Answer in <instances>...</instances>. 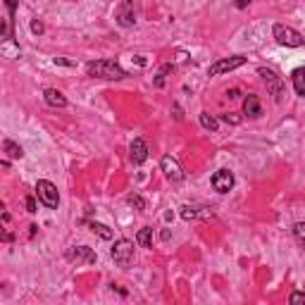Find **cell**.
Wrapping results in <instances>:
<instances>
[{"label":"cell","mask_w":305,"mask_h":305,"mask_svg":"<svg viewBox=\"0 0 305 305\" xmlns=\"http://www.w3.org/2000/svg\"><path fill=\"white\" fill-rule=\"evenodd\" d=\"M291 79H294L296 93H298V96H305V67H298V69H294Z\"/></svg>","instance_id":"cell-14"},{"label":"cell","mask_w":305,"mask_h":305,"mask_svg":"<svg viewBox=\"0 0 305 305\" xmlns=\"http://www.w3.org/2000/svg\"><path fill=\"white\" fill-rule=\"evenodd\" d=\"M234 2H236V7H241V10H243V7H248V5H251V0H234Z\"/></svg>","instance_id":"cell-30"},{"label":"cell","mask_w":305,"mask_h":305,"mask_svg":"<svg viewBox=\"0 0 305 305\" xmlns=\"http://www.w3.org/2000/svg\"><path fill=\"white\" fill-rule=\"evenodd\" d=\"M246 65V57L243 55H234V57H224V60H217L215 65L207 69V74L210 76H217V74H224V72H231V69H236V67Z\"/></svg>","instance_id":"cell-5"},{"label":"cell","mask_w":305,"mask_h":305,"mask_svg":"<svg viewBox=\"0 0 305 305\" xmlns=\"http://www.w3.org/2000/svg\"><path fill=\"white\" fill-rule=\"evenodd\" d=\"M112 260L117 262L120 267H129L131 260H134V243L127 239L115 241V246H112Z\"/></svg>","instance_id":"cell-4"},{"label":"cell","mask_w":305,"mask_h":305,"mask_svg":"<svg viewBox=\"0 0 305 305\" xmlns=\"http://www.w3.org/2000/svg\"><path fill=\"white\" fill-rule=\"evenodd\" d=\"M200 124H203V129L207 131H217L219 122L212 117V115H207V112H200Z\"/></svg>","instance_id":"cell-18"},{"label":"cell","mask_w":305,"mask_h":305,"mask_svg":"<svg viewBox=\"0 0 305 305\" xmlns=\"http://www.w3.org/2000/svg\"><path fill=\"white\" fill-rule=\"evenodd\" d=\"M91 231H93V234H98L100 239H105V241L112 239V229L105 227V224H100V222H91Z\"/></svg>","instance_id":"cell-17"},{"label":"cell","mask_w":305,"mask_h":305,"mask_svg":"<svg viewBox=\"0 0 305 305\" xmlns=\"http://www.w3.org/2000/svg\"><path fill=\"white\" fill-rule=\"evenodd\" d=\"M229 98H239V88H231L229 91Z\"/></svg>","instance_id":"cell-31"},{"label":"cell","mask_w":305,"mask_h":305,"mask_svg":"<svg viewBox=\"0 0 305 305\" xmlns=\"http://www.w3.org/2000/svg\"><path fill=\"white\" fill-rule=\"evenodd\" d=\"M24 203H26V210H29V212H36V198L33 196H26Z\"/></svg>","instance_id":"cell-25"},{"label":"cell","mask_w":305,"mask_h":305,"mask_svg":"<svg viewBox=\"0 0 305 305\" xmlns=\"http://www.w3.org/2000/svg\"><path fill=\"white\" fill-rule=\"evenodd\" d=\"M272 31H274V38H277L279 45H286V48H301V45H305V36L298 33L296 29H291V26L274 24Z\"/></svg>","instance_id":"cell-2"},{"label":"cell","mask_w":305,"mask_h":305,"mask_svg":"<svg viewBox=\"0 0 305 305\" xmlns=\"http://www.w3.org/2000/svg\"><path fill=\"white\" fill-rule=\"evenodd\" d=\"M117 22L122 26H134V2L131 0H122V5L117 7Z\"/></svg>","instance_id":"cell-10"},{"label":"cell","mask_w":305,"mask_h":305,"mask_svg":"<svg viewBox=\"0 0 305 305\" xmlns=\"http://www.w3.org/2000/svg\"><path fill=\"white\" fill-rule=\"evenodd\" d=\"M212 188H215L217 193H229V191L234 188V174H231L229 169H217V172L212 174Z\"/></svg>","instance_id":"cell-7"},{"label":"cell","mask_w":305,"mask_h":305,"mask_svg":"<svg viewBox=\"0 0 305 305\" xmlns=\"http://www.w3.org/2000/svg\"><path fill=\"white\" fill-rule=\"evenodd\" d=\"M136 241H139V246H143V248H152V229L143 227L141 231L136 234Z\"/></svg>","instance_id":"cell-16"},{"label":"cell","mask_w":305,"mask_h":305,"mask_svg":"<svg viewBox=\"0 0 305 305\" xmlns=\"http://www.w3.org/2000/svg\"><path fill=\"white\" fill-rule=\"evenodd\" d=\"M200 215H203V217H207V215H212V212H198L196 207H181V217L186 219V222H188V219H196V217H200Z\"/></svg>","instance_id":"cell-19"},{"label":"cell","mask_w":305,"mask_h":305,"mask_svg":"<svg viewBox=\"0 0 305 305\" xmlns=\"http://www.w3.org/2000/svg\"><path fill=\"white\" fill-rule=\"evenodd\" d=\"M43 29H45L43 22H38V19H33V22H31V31L36 33V36H41V33H43Z\"/></svg>","instance_id":"cell-24"},{"label":"cell","mask_w":305,"mask_h":305,"mask_svg":"<svg viewBox=\"0 0 305 305\" xmlns=\"http://www.w3.org/2000/svg\"><path fill=\"white\" fill-rule=\"evenodd\" d=\"M2 53L7 55V57H17V55H19V48L14 45L12 38H5V41H2Z\"/></svg>","instance_id":"cell-20"},{"label":"cell","mask_w":305,"mask_h":305,"mask_svg":"<svg viewBox=\"0 0 305 305\" xmlns=\"http://www.w3.org/2000/svg\"><path fill=\"white\" fill-rule=\"evenodd\" d=\"M36 196H38V200H41L45 207H50V210H55V207L60 205L57 186H55L53 181H48V179H41V181L36 184Z\"/></svg>","instance_id":"cell-3"},{"label":"cell","mask_w":305,"mask_h":305,"mask_svg":"<svg viewBox=\"0 0 305 305\" xmlns=\"http://www.w3.org/2000/svg\"><path fill=\"white\" fill-rule=\"evenodd\" d=\"M86 72H88V76H96V79H110V81L127 79V72H124V69L115 62V60H98V62H88Z\"/></svg>","instance_id":"cell-1"},{"label":"cell","mask_w":305,"mask_h":305,"mask_svg":"<svg viewBox=\"0 0 305 305\" xmlns=\"http://www.w3.org/2000/svg\"><path fill=\"white\" fill-rule=\"evenodd\" d=\"M129 155H131V162L134 164H143L148 160V146L143 139H134L131 141V148H129Z\"/></svg>","instance_id":"cell-9"},{"label":"cell","mask_w":305,"mask_h":305,"mask_svg":"<svg viewBox=\"0 0 305 305\" xmlns=\"http://www.w3.org/2000/svg\"><path fill=\"white\" fill-rule=\"evenodd\" d=\"M2 151L7 152V157H14V160H19V157L24 155L22 146H17L12 139H5V143H2Z\"/></svg>","instance_id":"cell-15"},{"label":"cell","mask_w":305,"mask_h":305,"mask_svg":"<svg viewBox=\"0 0 305 305\" xmlns=\"http://www.w3.org/2000/svg\"><path fill=\"white\" fill-rule=\"evenodd\" d=\"M5 5H7V12H10V17H12L14 10H17V0H5Z\"/></svg>","instance_id":"cell-28"},{"label":"cell","mask_w":305,"mask_h":305,"mask_svg":"<svg viewBox=\"0 0 305 305\" xmlns=\"http://www.w3.org/2000/svg\"><path fill=\"white\" fill-rule=\"evenodd\" d=\"M243 112L248 115V117H260L262 110H260V100H258V96H248V98L243 100Z\"/></svg>","instance_id":"cell-13"},{"label":"cell","mask_w":305,"mask_h":305,"mask_svg":"<svg viewBox=\"0 0 305 305\" xmlns=\"http://www.w3.org/2000/svg\"><path fill=\"white\" fill-rule=\"evenodd\" d=\"M127 203H129L131 207H136V210H146V200H143L141 196H129Z\"/></svg>","instance_id":"cell-23"},{"label":"cell","mask_w":305,"mask_h":305,"mask_svg":"<svg viewBox=\"0 0 305 305\" xmlns=\"http://www.w3.org/2000/svg\"><path fill=\"white\" fill-rule=\"evenodd\" d=\"M67 260L76 262V265H93L96 262V253L88 246H74V248L67 251Z\"/></svg>","instance_id":"cell-6"},{"label":"cell","mask_w":305,"mask_h":305,"mask_svg":"<svg viewBox=\"0 0 305 305\" xmlns=\"http://www.w3.org/2000/svg\"><path fill=\"white\" fill-rule=\"evenodd\" d=\"M172 69H174L172 65H164L162 69H160V74L155 76V86H157V88H162V86H164V79H167V74H169Z\"/></svg>","instance_id":"cell-21"},{"label":"cell","mask_w":305,"mask_h":305,"mask_svg":"<svg viewBox=\"0 0 305 305\" xmlns=\"http://www.w3.org/2000/svg\"><path fill=\"white\" fill-rule=\"evenodd\" d=\"M160 167H162V172H164L167 179H172V181H181V179H184V172H181L179 162H176L172 155H164L162 162H160Z\"/></svg>","instance_id":"cell-8"},{"label":"cell","mask_w":305,"mask_h":305,"mask_svg":"<svg viewBox=\"0 0 305 305\" xmlns=\"http://www.w3.org/2000/svg\"><path fill=\"white\" fill-rule=\"evenodd\" d=\"M224 122H229V124H239L241 117H236L234 112H227V115H224Z\"/></svg>","instance_id":"cell-26"},{"label":"cell","mask_w":305,"mask_h":305,"mask_svg":"<svg viewBox=\"0 0 305 305\" xmlns=\"http://www.w3.org/2000/svg\"><path fill=\"white\" fill-rule=\"evenodd\" d=\"M294 236H296V241L305 248V222H298V224L294 227Z\"/></svg>","instance_id":"cell-22"},{"label":"cell","mask_w":305,"mask_h":305,"mask_svg":"<svg viewBox=\"0 0 305 305\" xmlns=\"http://www.w3.org/2000/svg\"><path fill=\"white\" fill-rule=\"evenodd\" d=\"M291 303H305V291L303 294H291V298H289Z\"/></svg>","instance_id":"cell-27"},{"label":"cell","mask_w":305,"mask_h":305,"mask_svg":"<svg viewBox=\"0 0 305 305\" xmlns=\"http://www.w3.org/2000/svg\"><path fill=\"white\" fill-rule=\"evenodd\" d=\"M55 65H62V67H74V62H69L65 57H55Z\"/></svg>","instance_id":"cell-29"},{"label":"cell","mask_w":305,"mask_h":305,"mask_svg":"<svg viewBox=\"0 0 305 305\" xmlns=\"http://www.w3.org/2000/svg\"><path fill=\"white\" fill-rule=\"evenodd\" d=\"M258 72H260V76L265 79V81H267V86L272 88V96H274V98H277V100L282 98V79L274 74L272 69H265V67H260Z\"/></svg>","instance_id":"cell-11"},{"label":"cell","mask_w":305,"mask_h":305,"mask_svg":"<svg viewBox=\"0 0 305 305\" xmlns=\"http://www.w3.org/2000/svg\"><path fill=\"white\" fill-rule=\"evenodd\" d=\"M43 98H45V103H48L50 108H65L67 105L65 93H62V91H57V88H48V91L43 93Z\"/></svg>","instance_id":"cell-12"}]
</instances>
